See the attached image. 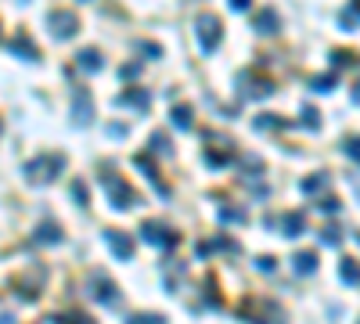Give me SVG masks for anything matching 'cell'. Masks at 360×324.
Instances as JSON below:
<instances>
[{
    "instance_id": "obj_1",
    "label": "cell",
    "mask_w": 360,
    "mask_h": 324,
    "mask_svg": "<svg viewBox=\"0 0 360 324\" xmlns=\"http://www.w3.org/2000/svg\"><path fill=\"white\" fill-rule=\"evenodd\" d=\"M61 169H65V155L61 151H47V155H36L26 162V180L33 187H47L61 177Z\"/></svg>"
},
{
    "instance_id": "obj_2",
    "label": "cell",
    "mask_w": 360,
    "mask_h": 324,
    "mask_svg": "<svg viewBox=\"0 0 360 324\" xmlns=\"http://www.w3.org/2000/svg\"><path fill=\"white\" fill-rule=\"evenodd\" d=\"M238 317L245 324H285V310H281V302H274V299H245L242 307H238Z\"/></svg>"
},
{
    "instance_id": "obj_3",
    "label": "cell",
    "mask_w": 360,
    "mask_h": 324,
    "mask_svg": "<svg viewBox=\"0 0 360 324\" xmlns=\"http://www.w3.org/2000/svg\"><path fill=\"white\" fill-rule=\"evenodd\" d=\"M101 184L109 187V194H112V209H134L137 206V191L126 184L119 173H112L109 162H101Z\"/></svg>"
},
{
    "instance_id": "obj_4",
    "label": "cell",
    "mask_w": 360,
    "mask_h": 324,
    "mask_svg": "<svg viewBox=\"0 0 360 324\" xmlns=\"http://www.w3.org/2000/svg\"><path fill=\"white\" fill-rule=\"evenodd\" d=\"M83 292H87L91 299H97V302H104V307H119V288H116V281L104 274V270H91L87 274V281H83Z\"/></svg>"
},
{
    "instance_id": "obj_5",
    "label": "cell",
    "mask_w": 360,
    "mask_h": 324,
    "mask_svg": "<svg viewBox=\"0 0 360 324\" xmlns=\"http://www.w3.org/2000/svg\"><path fill=\"white\" fill-rule=\"evenodd\" d=\"M202 155H205V162L213 166V169H220V166H227L230 159H235V141L224 137V134H217V130H205Z\"/></svg>"
},
{
    "instance_id": "obj_6",
    "label": "cell",
    "mask_w": 360,
    "mask_h": 324,
    "mask_svg": "<svg viewBox=\"0 0 360 324\" xmlns=\"http://www.w3.org/2000/svg\"><path fill=\"white\" fill-rule=\"evenodd\" d=\"M238 94L249 101H263L274 94V83L267 76H260L256 69H245V72H238Z\"/></svg>"
},
{
    "instance_id": "obj_7",
    "label": "cell",
    "mask_w": 360,
    "mask_h": 324,
    "mask_svg": "<svg viewBox=\"0 0 360 324\" xmlns=\"http://www.w3.org/2000/svg\"><path fill=\"white\" fill-rule=\"evenodd\" d=\"M195 29H198V47H202V54H213V51L220 47V40H224L220 18H217V15H198Z\"/></svg>"
},
{
    "instance_id": "obj_8",
    "label": "cell",
    "mask_w": 360,
    "mask_h": 324,
    "mask_svg": "<svg viewBox=\"0 0 360 324\" xmlns=\"http://www.w3.org/2000/svg\"><path fill=\"white\" fill-rule=\"evenodd\" d=\"M141 238H144L148 245H159V249H177L180 245V234L173 227L159 224V220H144L141 224Z\"/></svg>"
},
{
    "instance_id": "obj_9",
    "label": "cell",
    "mask_w": 360,
    "mask_h": 324,
    "mask_svg": "<svg viewBox=\"0 0 360 324\" xmlns=\"http://www.w3.org/2000/svg\"><path fill=\"white\" fill-rule=\"evenodd\" d=\"M47 26H51V36L54 40H72L79 33V18L72 11H51L47 15Z\"/></svg>"
},
{
    "instance_id": "obj_10",
    "label": "cell",
    "mask_w": 360,
    "mask_h": 324,
    "mask_svg": "<svg viewBox=\"0 0 360 324\" xmlns=\"http://www.w3.org/2000/svg\"><path fill=\"white\" fill-rule=\"evenodd\" d=\"M72 123L76 126H91L94 123V98L83 91V86L72 91Z\"/></svg>"
},
{
    "instance_id": "obj_11",
    "label": "cell",
    "mask_w": 360,
    "mask_h": 324,
    "mask_svg": "<svg viewBox=\"0 0 360 324\" xmlns=\"http://www.w3.org/2000/svg\"><path fill=\"white\" fill-rule=\"evenodd\" d=\"M104 242H109V249L119 256V259H130L134 256V238L126 231H104Z\"/></svg>"
},
{
    "instance_id": "obj_12",
    "label": "cell",
    "mask_w": 360,
    "mask_h": 324,
    "mask_svg": "<svg viewBox=\"0 0 360 324\" xmlns=\"http://www.w3.org/2000/svg\"><path fill=\"white\" fill-rule=\"evenodd\" d=\"M116 105H130V108H141V112H148V105H152V94L144 91V86H126V91L116 98Z\"/></svg>"
},
{
    "instance_id": "obj_13",
    "label": "cell",
    "mask_w": 360,
    "mask_h": 324,
    "mask_svg": "<svg viewBox=\"0 0 360 324\" xmlns=\"http://www.w3.org/2000/svg\"><path fill=\"white\" fill-rule=\"evenodd\" d=\"M134 166H137V169L144 173L148 180H152V187H155V191L162 194V199H169V187H166V180L159 177V169L152 166V159H148V155H134Z\"/></svg>"
},
{
    "instance_id": "obj_14",
    "label": "cell",
    "mask_w": 360,
    "mask_h": 324,
    "mask_svg": "<svg viewBox=\"0 0 360 324\" xmlns=\"http://www.w3.org/2000/svg\"><path fill=\"white\" fill-rule=\"evenodd\" d=\"M61 238H65V234H61V227H58L54 220L36 224V231H33V242H36V245H58Z\"/></svg>"
},
{
    "instance_id": "obj_15",
    "label": "cell",
    "mask_w": 360,
    "mask_h": 324,
    "mask_svg": "<svg viewBox=\"0 0 360 324\" xmlns=\"http://www.w3.org/2000/svg\"><path fill=\"white\" fill-rule=\"evenodd\" d=\"M76 65H79L83 72H101V69H104V58H101L97 47H83V51L76 54Z\"/></svg>"
},
{
    "instance_id": "obj_16",
    "label": "cell",
    "mask_w": 360,
    "mask_h": 324,
    "mask_svg": "<svg viewBox=\"0 0 360 324\" xmlns=\"http://www.w3.org/2000/svg\"><path fill=\"white\" fill-rule=\"evenodd\" d=\"M252 29H256V33H263V36H270V33H278L281 29V18H278V11H260L256 18H252Z\"/></svg>"
},
{
    "instance_id": "obj_17",
    "label": "cell",
    "mask_w": 360,
    "mask_h": 324,
    "mask_svg": "<svg viewBox=\"0 0 360 324\" xmlns=\"http://www.w3.org/2000/svg\"><path fill=\"white\" fill-rule=\"evenodd\" d=\"M11 51L18 54V58H29V61H40V51H36V43L26 36V33H18L15 40H11Z\"/></svg>"
},
{
    "instance_id": "obj_18",
    "label": "cell",
    "mask_w": 360,
    "mask_h": 324,
    "mask_svg": "<svg viewBox=\"0 0 360 324\" xmlns=\"http://www.w3.org/2000/svg\"><path fill=\"white\" fill-rule=\"evenodd\" d=\"M281 231H285L288 238H299V234L306 231V216H303V213H285V216H281Z\"/></svg>"
},
{
    "instance_id": "obj_19",
    "label": "cell",
    "mask_w": 360,
    "mask_h": 324,
    "mask_svg": "<svg viewBox=\"0 0 360 324\" xmlns=\"http://www.w3.org/2000/svg\"><path fill=\"white\" fill-rule=\"evenodd\" d=\"M213 249H220V252H238V242H230L227 234L213 238V242H198V256H209Z\"/></svg>"
},
{
    "instance_id": "obj_20",
    "label": "cell",
    "mask_w": 360,
    "mask_h": 324,
    "mask_svg": "<svg viewBox=\"0 0 360 324\" xmlns=\"http://www.w3.org/2000/svg\"><path fill=\"white\" fill-rule=\"evenodd\" d=\"M51 324H97V321L83 310H65V314H51Z\"/></svg>"
},
{
    "instance_id": "obj_21",
    "label": "cell",
    "mask_w": 360,
    "mask_h": 324,
    "mask_svg": "<svg viewBox=\"0 0 360 324\" xmlns=\"http://www.w3.org/2000/svg\"><path fill=\"white\" fill-rule=\"evenodd\" d=\"M338 274H343V281L350 288H357L360 281V270H357V256H343V263H338Z\"/></svg>"
},
{
    "instance_id": "obj_22",
    "label": "cell",
    "mask_w": 360,
    "mask_h": 324,
    "mask_svg": "<svg viewBox=\"0 0 360 324\" xmlns=\"http://www.w3.org/2000/svg\"><path fill=\"white\" fill-rule=\"evenodd\" d=\"M292 267H295V274H313V270H317V256L303 249V252L292 256Z\"/></svg>"
},
{
    "instance_id": "obj_23",
    "label": "cell",
    "mask_w": 360,
    "mask_h": 324,
    "mask_svg": "<svg viewBox=\"0 0 360 324\" xmlns=\"http://www.w3.org/2000/svg\"><path fill=\"white\" fill-rule=\"evenodd\" d=\"M169 119H173V126H177V130H191V123H195L191 105H177L173 112H169Z\"/></svg>"
},
{
    "instance_id": "obj_24",
    "label": "cell",
    "mask_w": 360,
    "mask_h": 324,
    "mask_svg": "<svg viewBox=\"0 0 360 324\" xmlns=\"http://www.w3.org/2000/svg\"><path fill=\"white\" fill-rule=\"evenodd\" d=\"M328 180H331L328 173H313V177H306V180H303V191H306V194H317V191H324V187H328Z\"/></svg>"
},
{
    "instance_id": "obj_25",
    "label": "cell",
    "mask_w": 360,
    "mask_h": 324,
    "mask_svg": "<svg viewBox=\"0 0 360 324\" xmlns=\"http://www.w3.org/2000/svg\"><path fill=\"white\" fill-rule=\"evenodd\" d=\"M310 91H321V94L335 91V72H331V76H313V83H310Z\"/></svg>"
},
{
    "instance_id": "obj_26",
    "label": "cell",
    "mask_w": 360,
    "mask_h": 324,
    "mask_svg": "<svg viewBox=\"0 0 360 324\" xmlns=\"http://www.w3.org/2000/svg\"><path fill=\"white\" fill-rule=\"evenodd\" d=\"M321 242H324V245H338V242H343V227H335V224L324 227V231H321Z\"/></svg>"
},
{
    "instance_id": "obj_27",
    "label": "cell",
    "mask_w": 360,
    "mask_h": 324,
    "mask_svg": "<svg viewBox=\"0 0 360 324\" xmlns=\"http://www.w3.org/2000/svg\"><path fill=\"white\" fill-rule=\"evenodd\" d=\"M126 324H166V317L162 314H134Z\"/></svg>"
},
{
    "instance_id": "obj_28",
    "label": "cell",
    "mask_w": 360,
    "mask_h": 324,
    "mask_svg": "<svg viewBox=\"0 0 360 324\" xmlns=\"http://www.w3.org/2000/svg\"><path fill=\"white\" fill-rule=\"evenodd\" d=\"M72 199H76L79 206L91 202V191H87V184H83V180H72Z\"/></svg>"
},
{
    "instance_id": "obj_29",
    "label": "cell",
    "mask_w": 360,
    "mask_h": 324,
    "mask_svg": "<svg viewBox=\"0 0 360 324\" xmlns=\"http://www.w3.org/2000/svg\"><path fill=\"white\" fill-rule=\"evenodd\" d=\"M357 58H353V51H331V65L335 69H343V65H353Z\"/></svg>"
},
{
    "instance_id": "obj_30",
    "label": "cell",
    "mask_w": 360,
    "mask_h": 324,
    "mask_svg": "<svg viewBox=\"0 0 360 324\" xmlns=\"http://www.w3.org/2000/svg\"><path fill=\"white\" fill-rule=\"evenodd\" d=\"M137 51H141V54H148V58H162V47H159V43H152V40H148V43H144V40H137Z\"/></svg>"
},
{
    "instance_id": "obj_31",
    "label": "cell",
    "mask_w": 360,
    "mask_h": 324,
    "mask_svg": "<svg viewBox=\"0 0 360 324\" xmlns=\"http://www.w3.org/2000/svg\"><path fill=\"white\" fill-rule=\"evenodd\" d=\"M299 112H303V116H299V123H303V126H310V130L321 126V119H317V112H313L310 105H306V108H299Z\"/></svg>"
},
{
    "instance_id": "obj_32",
    "label": "cell",
    "mask_w": 360,
    "mask_h": 324,
    "mask_svg": "<svg viewBox=\"0 0 360 324\" xmlns=\"http://www.w3.org/2000/svg\"><path fill=\"white\" fill-rule=\"evenodd\" d=\"M274 126H288V123L278 119V116H260V119H256V130H274Z\"/></svg>"
},
{
    "instance_id": "obj_33",
    "label": "cell",
    "mask_w": 360,
    "mask_h": 324,
    "mask_svg": "<svg viewBox=\"0 0 360 324\" xmlns=\"http://www.w3.org/2000/svg\"><path fill=\"white\" fill-rule=\"evenodd\" d=\"M338 22H343V29H357V4H350V8L343 11V18H338Z\"/></svg>"
},
{
    "instance_id": "obj_34",
    "label": "cell",
    "mask_w": 360,
    "mask_h": 324,
    "mask_svg": "<svg viewBox=\"0 0 360 324\" xmlns=\"http://www.w3.org/2000/svg\"><path fill=\"white\" fill-rule=\"evenodd\" d=\"M220 220H224V224H230V220H245V213H242V209L224 206V209H220Z\"/></svg>"
},
{
    "instance_id": "obj_35",
    "label": "cell",
    "mask_w": 360,
    "mask_h": 324,
    "mask_svg": "<svg viewBox=\"0 0 360 324\" xmlns=\"http://www.w3.org/2000/svg\"><path fill=\"white\" fill-rule=\"evenodd\" d=\"M152 151H162V155H169V141H166V134H152Z\"/></svg>"
},
{
    "instance_id": "obj_36",
    "label": "cell",
    "mask_w": 360,
    "mask_h": 324,
    "mask_svg": "<svg viewBox=\"0 0 360 324\" xmlns=\"http://www.w3.org/2000/svg\"><path fill=\"white\" fill-rule=\"evenodd\" d=\"M317 206H321L324 213H338V209H343V202H338V199H331V194H324V199L317 202Z\"/></svg>"
},
{
    "instance_id": "obj_37",
    "label": "cell",
    "mask_w": 360,
    "mask_h": 324,
    "mask_svg": "<svg viewBox=\"0 0 360 324\" xmlns=\"http://www.w3.org/2000/svg\"><path fill=\"white\" fill-rule=\"evenodd\" d=\"M346 155H350L353 162L360 159V144H357V137H350V141H346Z\"/></svg>"
},
{
    "instance_id": "obj_38",
    "label": "cell",
    "mask_w": 360,
    "mask_h": 324,
    "mask_svg": "<svg viewBox=\"0 0 360 324\" xmlns=\"http://www.w3.org/2000/svg\"><path fill=\"white\" fill-rule=\"evenodd\" d=\"M109 137H126V126L123 123H109Z\"/></svg>"
},
{
    "instance_id": "obj_39",
    "label": "cell",
    "mask_w": 360,
    "mask_h": 324,
    "mask_svg": "<svg viewBox=\"0 0 360 324\" xmlns=\"http://www.w3.org/2000/svg\"><path fill=\"white\" fill-rule=\"evenodd\" d=\"M249 4H252V0H230V8H235V11H249Z\"/></svg>"
},
{
    "instance_id": "obj_40",
    "label": "cell",
    "mask_w": 360,
    "mask_h": 324,
    "mask_svg": "<svg viewBox=\"0 0 360 324\" xmlns=\"http://www.w3.org/2000/svg\"><path fill=\"white\" fill-rule=\"evenodd\" d=\"M256 267H260V270H267V274H270V270H274V259H270V256H267V259H260V263H256Z\"/></svg>"
},
{
    "instance_id": "obj_41",
    "label": "cell",
    "mask_w": 360,
    "mask_h": 324,
    "mask_svg": "<svg viewBox=\"0 0 360 324\" xmlns=\"http://www.w3.org/2000/svg\"><path fill=\"white\" fill-rule=\"evenodd\" d=\"M0 324H15V317L11 314H0Z\"/></svg>"
},
{
    "instance_id": "obj_42",
    "label": "cell",
    "mask_w": 360,
    "mask_h": 324,
    "mask_svg": "<svg viewBox=\"0 0 360 324\" xmlns=\"http://www.w3.org/2000/svg\"><path fill=\"white\" fill-rule=\"evenodd\" d=\"M0 134H4V123H0Z\"/></svg>"
}]
</instances>
